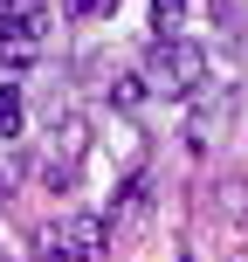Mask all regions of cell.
<instances>
[{
  "instance_id": "6da1fadb",
  "label": "cell",
  "mask_w": 248,
  "mask_h": 262,
  "mask_svg": "<svg viewBox=\"0 0 248 262\" xmlns=\"http://www.w3.org/2000/svg\"><path fill=\"white\" fill-rule=\"evenodd\" d=\"M200 83H207V49L186 35L172 41H152V55H145V90L166 97V104H186V97H200Z\"/></svg>"
},
{
  "instance_id": "7a4b0ae2",
  "label": "cell",
  "mask_w": 248,
  "mask_h": 262,
  "mask_svg": "<svg viewBox=\"0 0 248 262\" xmlns=\"http://www.w3.org/2000/svg\"><path fill=\"white\" fill-rule=\"evenodd\" d=\"M110 228L97 214H62L55 228H41V262H104Z\"/></svg>"
},
{
  "instance_id": "3957f363",
  "label": "cell",
  "mask_w": 248,
  "mask_h": 262,
  "mask_svg": "<svg viewBox=\"0 0 248 262\" xmlns=\"http://www.w3.org/2000/svg\"><path fill=\"white\" fill-rule=\"evenodd\" d=\"M41 35H49V14L41 0H7V28H0V69H28L41 55Z\"/></svg>"
},
{
  "instance_id": "277c9868",
  "label": "cell",
  "mask_w": 248,
  "mask_h": 262,
  "mask_svg": "<svg viewBox=\"0 0 248 262\" xmlns=\"http://www.w3.org/2000/svg\"><path fill=\"white\" fill-rule=\"evenodd\" d=\"M49 159H41V180H49V193H69L76 186V172H83V159H90V124L83 118H55L49 131Z\"/></svg>"
},
{
  "instance_id": "5b68a950",
  "label": "cell",
  "mask_w": 248,
  "mask_h": 262,
  "mask_svg": "<svg viewBox=\"0 0 248 262\" xmlns=\"http://www.w3.org/2000/svg\"><path fill=\"white\" fill-rule=\"evenodd\" d=\"M145 214H152V186L131 172V180H124V193H118V207H110V228H138Z\"/></svg>"
},
{
  "instance_id": "8992f818",
  "label": "cell",
  "mask_w": 248,
  "mask_h": 262,
  "mask_svg": "<svg viewBox=\"0 0 248 262\" xmlns=\"http://www.w3.org/2000/svg\"><path fill=\"white\" fill-rule=\"evenodd\" d=\"M7 138H21V90L0 83V145H7Z\"/></svg>"
},
{
  "instance_id": "52a82bcc",
  "label": "cell",
  "mask_w": 248,
  "mask_h": 262,
  "mask_svg": "<svg viewBox=\"0 0 248 262\" xmlns=\"http://www.w3.org/2000/svg\"><path fill=\"white\" fill-rule=\"evenodd\" d=\"M179 21H186V0H152V28H159V41L179 35Z\"/></svg>"
},
{
  "instance_id": "ba28073f",
  "label": "cell",
  "mask_w": 248,
  "mask_h": 262,
  "mask_svg": "<svg viewBox=\"0 0 248 262\" xmlns=\"http://www.w3.org/2000/svg\"><path fill=\"white\" fill-rule=\"evenodd\" d=\"M110 97H118L124 111H138L145 97H152V90H145V69H131V76H118V83H110Z\"/></svg>"
},
{
  "instance_id": "9c48e42d",
  "label": "cell",
  "mask_w": 248,
  "mask_h": 262,
  "mask_svg": "<svg viewBox=\"0 0 248 262\" xmlns=\"http://www.w3.org/2000/svg\"><path fill=\"white\" fill-rule=\"evenodd\" d=\"M62 7H69V21H90V14H110L118 0H62Z\"/></svg>"
},
{
  "instance_id": "30bf717a",
  "label": "cell",
  "mask_w": 248,
  "mask_h": 262,
  "mask_svg": "<svg viewBox=\"0 0 248 262\" xmlns=\"http://www.w3.org/2000/svg\"><path fill=\"white\" fill-rule=\"evenodd\" d=\"M0 28H7V0H0Z\"/></svg>"
}]
</instances>
